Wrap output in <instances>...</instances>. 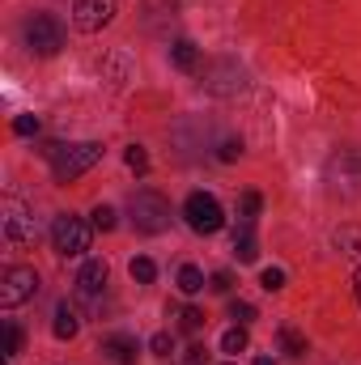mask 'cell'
I'll return each mask as SVG.
<instances>
[{"label": "cell", "instance_id": "obj_1", "mask_svg": "<svg viewBox=\"0 0 361 365\" xmlns=\"http://www.w3.org/2000/svg\"><path fill=\"white\" fill-rule=\"evenodd\" d=\"M43 153L51 158V175H56V182L81 179L86 170H93V166L102 162V145H98V140H81V145H47Z\"/></svg>", "mask_w": 361, "mask_h": 365}, {"label": "cell", "instance_id": "obj_2", "mask_svg": "<svg viewBox=\"0 0 361 365\" xmlns=\"http://www.w3.org/2000/svg\"><path fill=\"white\" fill-rule=\"evenodd\" d=\"M128 212H132L136 234H162V230L171 225V204H166L158 191H136L132 204H128Z\"/></svg>", "mask_w": 361, "mask_h": 365}, {"label": "cell", "instance_id": "obj_3", "mask_svg": "<svg viewBox=\"0 0 361 365\" xmlns=\"http://www.w3.org/2000/svg\"><path fill=\"white\" fill-rule=\"evenodd\" d=\"M26 47H30L34 56L51 60V56L64 47V26H60L51 13H34V17L26 21Z\"/></svg>", "mask_w": 361, "mask_h": 365}, {"label": "cell", "instance_id": "obj_4", "mask_svg": "<svg viewBox=\"0 0 361 365\" xmlns=\"http://www.w3.org/2000/svg\"><path fill=\"white\" fill-rule=\"evenodd\" d=\"M51 242H56V251H60L64 259L86 255V251H90V225H86L81 217L64 212V217H56V221H51Z\"/></svg>", "mask_w": 361, "mask_h": 365}, {"label": "cell", "instance_id": "obj_5", "mask_svg": "<svg viewBox=\"0 0 361 365\" xmlns=\"http://www.w3.org/2000/svg\"><path fill=\"white\" fill-rule=\"evenodd\" d=\"M183 217H187V225H191L195 234H217V230L225 225V212H221V204H217L208 191H191L187 204H183Z\"/></svg>", "mask_w": 361, "mask_h": 365}, {"label": "cell", "instance_id": "obj_6", "mask_svg": "<svg viewBox=\"0 0 361 365\" xmlns=\"http://www.w3.org/2000/svg\"><path fill=\"white\" fill-rule=\"evenodd\" d=\"M0 230H4V242H13V247L34 242V212L9 195V200H0Z\"/></svg>", "mask_w": 361, "mask_h": 365}, {"label": "cell", "instance_id": "obj_7", "mask_svg": "<svg viewBox=\"0 0 361 365\" xmlns=\"http://www.w3.org/2000/svg\"><path fill=\"white\" fill-rule=\"evenodd\" d=\"M34 293H39V272L34 268H4V276H0V306L4 310L30 302Z\"/></svg>", "mask_w": 361, "mask_h": 365}, {"label": "cell", "instance_id": "obj_8", "mask_svg": "<svg viewBox=\"0 0 361 365\" xmlns=\"http://www.w3.org/2000/svg\"><path fill=\"white\" fill-rule=\"evenodd\" d=\"M115 13H119V0H77L73 26H77L81 34H98V30H106V26L115 21Z\"/></svg>", "mask_w": 361, "mask_h": 365}, {"label": "cell", "instance_id": "obj_9", "mask_svg": "<svg viewBox=\"0 0 361 365\" xmlns=\"http://www.w3.org/2000/svg\"><path fill=\"white\" fill-rule=\"evenodd\" d=\"M106 289V259H86L77 272V293L81 297H98Z\"/></svg>", "mask_w": 361, "mask_h": 365}, {"label": "cell", "instance_id": "obj_10", "mask_svg": "<svg viewBox=\"0 0 361 365\" xmlns=\"http://www.w3.org/2000/svg\"><path fill=\"white\" fill-rule=\"evenodd\" d=\"M102 353L115 365H136V340L132 336H111V340H102Z\"/></svg>", "mask_w": 361, "mask_h": 365}, {"label": "cell", "instance_id": "obj_11", "mask_svg": "<svg viewBox=\"0 0 361 365\" xmlns=\"http://www.w3.org/2000/svg\"><path fill=\"white\" fill-rule=\"evenodd\" d=\"M51 331H56V340H73V336L81 331V319H77V310H73L68 302H60V306H56V319H51Z\"/></svg>", "mask_w": 361, "mask_h": 365}, {"label": "cell", "instance_id": "obj_12", "mask_svg": "<svg viewBox=\"0 0 361 365\" xmlns=\"http://www.w3.org/2000/svg\"><path fill=\"white\" fill-rule=\"evenodd\" d=\"M234 255L243 264H255L260 259V242H255V225H238L234 230Z\"/></svg>", "mask_w": 361, "mask_h": 365}, {"label": "cell", "instance_id": "obj_13", "mask_svg": "<svg viewBox=\"0 0 361 365\" xmlns=\"http://www.w3.org/2000/svg\"><path fill=\"white\" fill-rule=\"evenodd\" d=\"M171 64H175L179 73H195V68H200V51H195V43H187V38L175 43V47H171Z\"/></svg>", "mask_w": 361, "mask_h": 365}, {"label": "cell", "instance_id": "obj_14", "mask_svg": "<svg viewBox=\"0 0 361 365\" xmlns=\"http://www.w3.org/2000/svg\"><path fill=\"white\" fill-rule=\"evenodd\" d=\"M260 208H264V195L260 191H243L238 195V225H255Z\"/></svg>", "mask_w": 361, "mask_h": 365}, {"label": "cell", "instance_id": "obj_15", "mask_svg": "<svg viewBox=\"0 0 361 365\" xmlns=\"http://www.w3.org/2000/svg\"><path fill=\"white\" fill-rule=\"evenodd\" d=\"M171 319H179V331H187V336H195L204 327V310H195V306H171Z\"/></svg>", "mask_w": 361, "mask_h": 365}, {"label": "cell", "instance_id": "obj_16", "mask_svg": "<svg viewBox=\"0 0 361 365\" xmlns=\"http://www.w3.org/2000/svg\"><path fill=\"white\" fill-rule=\"evenodd\" d=\"M280 344H285V353H289V357H306V336H302L293 323H285V327H280Z\"/></svg>", "mask_w": 361, "mask_h": 365}, {"label": "cell", "instance_id": "obj_17", "mask_svg": "<svg viewBox=\"0 0 361 365\" xmlns=\"http://www.w3.org/2000/svg\"><path fill=\"white\" fill-rule=\"evenodd\" d=\"M336 247H340L349 259H361V230H353V225L336 230Z\"/></svg>", "mask_w": 361, "mask_h": 365}, {"label": "cell", "instance_id": "obj_18", "mask_svg": "<svg viewBox=\"0 0 361 365\" xmlns=\"http://www.w3.org/2000/svg\"><path fill=\"white\" fill-rule=\"evenodd\" d=\"M221 353H230V357H238V353H247V327H230L225 336H221Z\"/></svg>", "mask_w": 361, "mask_h": 365}, {"label": "cell", "instance_id": "obj_19", "mask_svg": "<svg viewBox=\"0 0 361 365\" xmlns=\"http://www.w3.org/2000/svg\"><path fill=\"white\" fill-rule=\"evenodd\" d=\"M128 272H132V280H136V284H153L158 264H153V259H145V255H136V259L128 264Z\"/></svg>", "mask_w": 361, "mask_h": 365}, {"label": "cell", "instance_id": "obj_20", "mask_svg": "<svg viewBox=\"0 0 361 365\" xmlns=\"http://www.w3.org/2000/svg\"><path fill=\"white\" fill-rule=\"evenodd\" d=\"M179 289L187 293V297H195V293L204 289V272H200V268H191V264L179 268Z\"/></svg>", "mask_w": 361, "mask_h": 365}, {"label": "cell", "instance_id": "obj_21", "mask_svg": "<svg viewBox=\"0 0 361 365\" xmlns=\"http://www.w3.org/2000/svg\"><path fill=\"white\" fill-rule=\"evenodd\" d=\"M13 353H21V327L13 319H4V357H13Z\"/></svg>", "mask_w": 361, "mask_h": 365}, {"label": "cell", "instance_id": "obj_22", "mask_svg": "<svg viewBox=\"0 0 361 365\" xmlns=\"http://www.w3.org/2000/svg\"><path fill=\"white\" fill-rule=\"evenodd\" d=\"M90 217H93V230H102V234H111V230H115V208L98 204V208H93Z\"/></svg>", "mask_w": 361, "mask_h": 365}, {"label": "cell", "instance_id": "obj_23", "mask_svg": "<svg viewBox=\"0 0 361 365\" xmlns=\"http://www.w3.org/2000/svg\"><path fill=\"white\" fill-rule=\"evenodd\" d=\"M230 319H234L238 327H247V323L255 319V306H251V302H230Z\"/></svg>", "mask_w": 361, "mask_h": 365}, {"label": "cell", "instance_id": "obj_24", "mask_svg": "<svg viewBox=\"0 0 361 365\" xmlns=\"http://www.w3.org/2000/svg\"><path fill=\"white\" fill-rule=\"evenodd\" d=\"M260 284H264L268 293H280V289H285V272H280V268H264V272H260Z\"/></svg>", "mask_w": 361, "mask_h": 365}, {"label": "cell", "instance_id": "obj_25", "mask_svg": "<svg viewBox=\"0 0 361 365\" xmlns=\"http://www.w3.org/2000/svg\"><path fill=\"white\" fill-rule=\"evenodd\" d=\"M39 128H43L39 115H17V119H13V132H17V136H34Z\"/></svg>", "mask_w": 361, "mask_h": 365}, {"label": "cell", "instance_id": "obj_26", "mask_svg": "<svg viewBox=\"0 0 361 365\" xmlns=\"http://www.w3.org/2000/svg\"><path fill=\"white\" fill-rule=\"evenodd\" d=\"M128 170H136V175H145V170H149V153H145L141 145H132V149H128Z\"/></svg>", "mask_w": 361, "mask_h": 365}, {"label": "cell", "instance_id": "obj_27", "mask_svg": "<svg viewBox=\"0 0 361 365\" xmlns=\"http://www.w3.org/2000/svg\"><path fill=\"white\" fill-rule=\"evenodd\" d=\"M149 349H153V357H171V353H175V340H171L166 331H158V336L149 340Z\"/></svg>", "mask_w": 361, "mask_h": 365}, {"label": "cell", "instance_id": "obj_28", "mask_svg": "<svg viewBox=\"0 0 361 365\" xmlns=\"http://www.w3.org/2000/svg\"><path fill=\"white\" fill-rule=\"evenodd\" d=\"M238 153H243V140H225V145H221V153H217V158H221V162H234V158H238Z\"/></svg>", "mask_w": 361, "mask_h": 365}, {"label": "cell", "instance_id": "obj_29", "mask_svg": "<svg viewBox=\"0 0 361 365\" xmlns=\"http://www.w3.org/2000/svg\"><path fill=\"white\" fill-rule=\"evenodd\" d=\"M230 284H234V276H230V272H217V276H213V289H217V293H230Z\"/></svg>", "mask_w": 361, "mask_h": 365}, {"label": "cell", "instance_id": "obj_30", "mask_svg": "<svg viewBox=\"0 0 361 365\" xmlns=\"http://www.w3.org/2000/svg\"><path fill=\"white\" fill-rule=\"evenodd\" d=\"M187 365H208V353L195 344V349H187Z\"/></svg>", "mask_w": 361, "mask_h": 365}, {"label": "cell", "instance_id": "obj_31", "mask_svg": "<svg viewBox=\"0 0 361 365\" xmlns=\"http://www.w3.org/2000/svg\"><path fill=\"white\" fill-rule=\"evenodd\" d=\"M255 365H276V361H272V357H255Z\"/></svg>", "mask_w": 361, "mask_h": 365}, {"label": "cell", "instance_id": "obj_32", "mask_svg": "<svg viewBox=\"0 0 361 365\" xmlns=\"http://www.w3.org/2000/svg\"><path fill=\"white\" fill-rule=\"evenodd\" d=\"M357 302H361V272H357Z\"/></svg>", "mask_w": 361, "mask_h": 365}, {"label": "cell", "instance_id": "obj_33", "mask_svg": "<svg viewBox=\"0 0 361 365\" xmlns=\"http://www.w3.org/2000/svg\"><path fill=\"white\" fill-rule=\"evenodd\" d=\"M225 365H234V361H225Z\"/></svg>", "mask_w": 361, "mask_h": 365}]
</instances>
